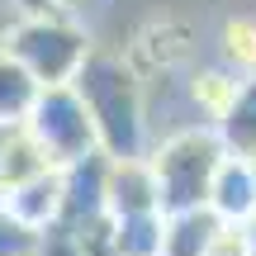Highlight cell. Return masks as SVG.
I'll return each instance as SVG.
<instances>
[{
    "label": "cell",
    "mask_w": 256,
    "mask_h": 256,
    "mask_svg": "<svg viewBox=\"0 0 256 256\" xmlns=\"http://www.w3.org/2000/svg\"><path fill=\"white\" fill-rule=\"evenodd\" d=\"M34 256H86V252H81V238H76L72 223L52 218V223L38 228V252Z\"/></svg>",
    "instance_id": "cell-14"
},
{
    "label": "cell",
    "mask_w": 256,
    "mask_h": 256,
    "mask_svg": "<svg viewBox=\"0 0 256 256\" xmlns=\"http://www.w3.org/2000/svg\"><path fill=\"white\" fill-rule=\"evenodd\" d=\"M247 166H252V180H256V152H252V156H247Z\"/></svg>",
    "instance_id": "cell-16"
},
{
    "label": "cell",
    "mask_w": 256,
    "mask_h": 256,
    "mask_svg": "<svg viewBox=\"0 0 256 256\" xmlns=\"http://www.w3.org/2000/svg\"><path fill=\"white\" fill-rule=\"evenodd\" d=\"M204 204H209L223 223H247L256 214V180H252L247 156H232V152L223 156L214 180H209V200Z\"/></svg>",
    "instance_id": "cell-7"
},
{
    "label": "cell",
    "mask_w": 256,
    "mask_h": 256,
    "mask_svg": "<svg viewBox=\"0 0 256 256\" xmlns=\"http://www.w3.org/2000/svg\"><path fill=\"white\" fill-rule=\"evenodd\" d=\"M24 128L34 133V142L43 147V156L52 166H66V162H76V156H86V152L100 147L95 124H90V114H86L81 95L72 90V81L43 86L38 100H34V110H28V119H24Z\"/></svg>",
    "instance_id": "cell-4"
},
{
    "label": "cell",
    "mask_w": 256,
    "mask_h": 256,
    "mask_svg": "<svg viewBox=\"0 0 256 256\" xmlns=\"http://www.w3.org/2000/svg\"><path fill=\"white\" fill-rule=\"evenodd\" d=\"M0 147H5V128H0Z\"/></svg>",
    "instance_id": "cell-17"
},
{
    "label": "cell",
    "mask_w": 256,
    "mask_h": 256,
    "mask_svg": "<svg viewBox=\"0 0 256 256\" xmlns=\"http://www.w3.org/2000/svg\"><path fill=\"white\" fill-rule=\"evenodd\" d=\"M218 223L223 218L209 209V204L166 214V223H162V256H204L209 242H214V232H218Z\"/></svg>",
    "instance_id": "cell-9"
},
{
    "label": "cell",
    "mask_w": 256,
    "mask_h": 256,
    "mask_svg": "<svg viewBox=\"0 0 256 256\" xmlns=\"http://www.w3.org/2000/svg\"><path fill=\"white\" fill-rule=\"evenodd\" d=\"M104 209L119 214H142L162 209L156 204V176L147 156H110V180H104Z\"/></svg>",
    "instance_id": "cell-6"
},
{
    "label": "cell",
    "mask_w": 256,
    "mask_h": 256,
    "mask_svg": "<svg viewBox=\"0 0 256 256\" xmlns=\"http://www.w3.org/2000/svg\"><path fill=\"white\" fill-rule=\"evenodd\" d=\"M162 209H142V214H119L114 218V247L119 256H162Z\"/></svg>",
    "instance_id": "cell-11"
},
{
    "label": "cell",
    "mask_w": 256,
    "mask_h": 256,
    "mask_svg": "<svg viewBox=\"0 0 256 256\" xmlns=\"http://www.w3.org/2000/svg\"><path fill=\"white\" fill-rule=\"evenodd\" d=\"M19 10H24V14H52L57 0H19Z\"/></svg>",
    "instance_id": "cell-15"
},
{
    "label": "cell",
    "mask_w": 256,
    "mask_h": 256,
    "mask_svg": "<svg viewBox=\"0 0 256 256\" xmlns=\"http://www.w3.org/2000/svg\"><path fill=\"white\" fill-rule=\"evenodd\" d=\"M72 90L81 95L86 114L95 124L100 152L110 156H142V95H138V76L119 52H90L81 57L72 76Z\"/></svg>",
    "instance_id": "cell-1"
},
{
    "label": "cell",
    "mask_w": 256,
    "mask_h": 256,
    "mask_svg": "<svg viewBox=\"0 0 256 256\" xmlns=\"http://www.w3.org/2000/svg\"><path fill=\"white\" fill-rule=\"evenodd\" d=\"M5 52L14 57L38 86H62V81L76 76V66L90 52V43H86L81 28L62 24V19H52V14H24V24L10 34Z\"/></svg>",
    "instance_id": "cell-3"
},
{
    "label": "cell",
    "mask_w": 256,
    "mask_h": 256,
    "mask_svg": "<svg viewBox=\"0 0 256 256\" xmlns=\"http://www.w3.org/2000/svg\"><path fill=\"white\" fill-rule=\"evenodd\" d=\"M38 90H43V86H38L10 52H0V128L24 124L28 110H34V100H38Z\"/></svg>",
    "instance_id": "cell-10"
},
{
    "label": "cell",
    "mask_w": 256,
    "mask_h": 256,
    "mask_svg": "<svg viewBox=\"0 0 256 256\" xmlns=\"http://www.w3.org/2000/svg\"><path fill=\"white\" fill-rule=\"evenodd\" d=\"M0 204H5L10 214H19L24 223H34V228L52 223L57 209H62V171H57V166H43V171L14 180L5 194H0Z\"/></svg>",
    "instance_id": "cell-8"
},
{
    "label": "cell",
    "mask_w": 256,
    "mask_h": 256,
    "mask_svg": "<svg viewBox=\"0 0 256 256\" xmlns=\"http://www.w3.org/2000/svg\"><path fill=\"white\" fill-rule=\"evenodd\" d=\"M62 171V209H57V218L62 223H86L95 218V214H110L104 209V180H110V152H86L76 156V162L57 166Z\"/></svg>",
    "instance_id": "cell-5"
},
{
    "label": "cell",
    "mask_w": 256,
    "mask_h": 256,
    "mask_svg": "<svg viewBox=\"0 0 256 256\" xmlns=\"http://www.w3.org/2000/svg\"><path fill=\"white\" fill-rule=\"evenodd\" d=\"M228 156L223 138L214 133H176L156 147L152 176H156V204L162 214H180V209H200L209 200V180L218 171V162Z\"/></svg>",
    "instance_id": "cell-2"
},
{
    "label": "cell",
    "mask_w": 256,
    "mask_h": 256,
    "mask_svg": "<svg viewBox=\"0 0 256 256\" xmlns=\"http://www.w3.org/2000/svg\"><path fill=\"white\" fill-rule=\"evenodd\" d=\"M34 252H38V228L0 204V256H34Z\"/></svg>",
    "instance_id": "cell-13"
},
{
    "label": "cell",
    "mask_w": 256,
    "mask_h": 256,
    "mask_svg": "<svg viewBox=\"0 0 256 256\" xmlns=\"http://www.w3.org/2000/svg\"><path fill=\"white\" fill-rule=\"evenodd\" d=\"M218 138H223V147H228L232 156H252L256 152V81L232 95V104L223 110Z\"/></svg>",
    "instance_id": "cell-12"
}]
</instances>
